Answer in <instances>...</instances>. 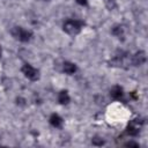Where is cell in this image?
<instances>
[{"label": "cell", "mask_w": 148, "mask_h": 148, "mask_svg": "<svg viewBox=\"0 0 148 148\" xmlns=\"http://www.w3.org/2000/svg\"><path fill=\"white\" fill-rule=\"evenodd\" d=\"M147 60L146 52L145 51H138L135 52L131 58V64L134 66H142Z\"/></svg>", "instance_id": "8992f818"}, {"label": "cell", "mask_w": 148, "mask_h": 148, "mask_svg": "<svg viewBox=\"0 0 148 148\" xmlns=\"http://www.w3.org/2000/svg\"><path fill=\"white\" fill-rule=\"evenodd\" d=\"M62 71H64L66 74L72 75V74H74V73L77 71V67H76V65H75L74 62L65 61V62L62 64Z\"/></svg>", "instance_id": "ba28073f"}, {"label": "cell", "mask_w": 148, "mask_h": 148, "mask_svg": "<svg viewBox=\"0 0 148 148\" xmlns=\"http://www.w3.org/2000/svg\"><path fill=\"white\" fill-rule=\"evenodd\" d=\"M22 73L24 74V76L31 81H37L39 79V71L35 67H32L30 64H24L22 66Z\"/></svg>", "instance_id": "5b68a950"}, {"label": "cell", "mask_w": 148, "mask_h": 148, "mask_svg": "<svg viewBox=\"0 0 148 148\" xmlns=\"http://www.w3.org/2000/svg\"><path fill=\"white\" fill-rule=\"evenodd\" d=\"M111 32H112V35L116 36L117 38L124 39V36H125V28H124L123 25H120V24H116V25L112 27Z\"/></svg>", "instance_id": "9c48e42d"}, {"label": "cell", "mask_w": 148, "mask_h": 148, "mask_svg": "<svg viewBox=\"0 0 148 148\" xmlns=\"http://www.w3.org/2000/svg\"><path fill=\"white\" fill-rule=\"evenodd\" d=\"M49 121L53 127H60L62 125V118L58 113H52L49 118Z\"/></svg>", "instance_id": "30bf717a"}, {"label": "cell", "mask_w": 148, "mask_h": 148, "mask_svg": "<svg viewBox=\"0 0 148 148\" xmlns=\"http://www.w3.org/2000/svg\"><path fill=\"white\" fill-rule=\"evenodd\" d=\"M143 126V120L141 118H135L133 120H131L127 126H126V133L131 136H136L139 135L141 128Z\"/></svg>", "instance_id": "277c9868"}, {"label": "cell", "mask_w": 148, "mask_h": 148, "mask_svg": "<svg viewBox=\"0 0 148 148\" xmlns=\"http://www.w3.org/2000/svg\"><path fill=\"white\" fill-rule=\"evenodd\" d=\"M0 56H1V47H0Z\"/></svg>", "instance_id": "2e32d148"}, {"label": "cell", "mask_w": 148, "mask_h": 148, "mask_svg": "<svg viewBox=\"0 0 148 148\" xmlns=\"http://www.w3.org/2000/svg\"><path fill=\"white\" fill-rule=\"evenodd\" d=\"M125 146H126V147H139V143L133 142V141H128V142L125 143Z\"/></svg>", "instance_id": "5bb4252c"}, {"label": "cell", "mask_w": 148, "mask_h": 148, "mask_svg": "<svg viewBox=\"0 0 148 148\" xmlns=\"http://www.w3.org/2000/svg\"><path fill=\"white\" fill-rule=\"evenodd\" d=\"M110 96H111V98L114 99V101H120V99H123V97H124V90H123V88H121L120 86H114V87H112L111 90H110Z\"/></svg>", "instance_id": "52a82bcc"}, {"label": "cell", "mask_w": 148, "mask_h": 148, "mask_svg": "<svg viewBox=\"0 0 148 148\" xmlns=\"http://www.w3.org/2000/svg\"><path fill=\"white\" fill-rule=\"evenodd\" d=\"M10 34H12V36L15 39H17L20 42H23V43L29 42L31 39V37H32V32L30 30H27V29L22 28V27H14V28H12Z\"/></svg>", "instance_id": "3957f363"}, {"label": "cell", "mask_w": 148, "mask_h": 148, "mask_svg": "<svg viewBox=\"0 0 148 148\" xmlns=\"http://www.w3.org/2000/svg\"><path fill=\"white\" fill-rule=\"evenodd\" d=\"M91 142H92L94 146H102V145H104V140L101 136H94Z\"/></svg>", "instance_id": "7c38bea8"}, {"label": "cell", "mask_w": 148, "mask_h": 148, "mask_svg": "<svg viewBox=\"0 0 148 148\" xmlns=\"http://www.w3.org/2000/svg\"><path fill=\"white\" fill-rule=\"evenodd\" d=\"M69 101H71V97H69L67 90H61V91L58 94V102H59L60 104L66 105V104L69 103Z\"/></svg>", "instance_id": "8fae6325"}, {"label": "cell", "mask_w": 148, "mask_h": 148, "mask_svg": "<svg viewBox=\"0 0 148 148\" xmlns=\"http://www.w3.org/2000/svg\"><path fill=\"white\" fill-rule=\"evenodd\" d=\"M79 5H81V6H86L87 3H88V0H75Z\"/></svg>", "instance_id": "9a60e30c"}, {"label": "cell", "mask_w": 148, "mask_h": 148, "mask_svg": "<svg viewBox=\"0 0 148 148\" xmlns=\"http://www.w3.org/2000/svg\"><path fill=\"white\" fill-rule=\"evenodd\" d=\"M84 25V22L81 21V20H75V18H68L62 24V30L67 34V35H71V36H75L77 35L82 28Z\"/></svg>", "instance_id": "6da1fadb"}, {"label": "cell", "mask_w": 148, "mask_h": 148, "mask_svg": "<svg viewBox=\"0 0 148 148\" xmlns=\"http://www.w3.org/2000/svg\"><path fill=\"white\" fill-rule=\"evenodd\" d=\"M131 62L130 59V54L125 51H117L113 57L110 59L109 64L112 67H121V68H126L127 65Z\"/></svg>", "instance_id": "7a4b0ae2"}, {"label": "cell", "mask_w": 148, "mask_h": 148, "mask_svg": "<svg viewBox=\"0 0 148 148\" xmlns=\"http://www.w3.org/2000/svg\"><path fill=\"white\" fill-rule=\"evenodd\" d=\"M45 1H50V0H45Z\"/></svg>", "instance_id": "e0dca14e"}, {"label": "cell", "mask_w": 148, "mask_h": 148, "mask_svg": "<svg viewBox=\"0 0 148 148\" xmlns=\"http://www.w3.org/2000/svg\"><path fill=\"white\" fill-rule=\"evenodd\" d=\"M105 3H106V6H108L110 9H112V8L116 6V3H114V0H105Z\"/></svg>", "instance_id": "4fadbf2b"}]
</instances>
